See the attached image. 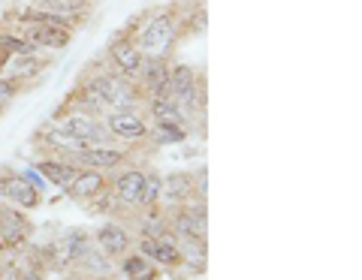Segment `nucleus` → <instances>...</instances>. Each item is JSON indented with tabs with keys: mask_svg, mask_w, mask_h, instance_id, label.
<instances>
[{
	"mask_svg": "<svg viewBox=\"0 0 362 280\" xmlns=\"http://www.w3.org/2000/svg\"><path fill=\"white\" fill-rule=\"evenodd\" d=\"M139 253L148 256L154 265H178L181 260H185V253H181V248L175 244V238L169 232L160 235V238H142Z\"/></svg>",
	"mask_w": 362,
	"mask_h": 280,
	"instance_id": "9",
	"label": "nucleus"
},
{
	"mask_svg": "<svg viewBox=\"0 0 362 280\" xmlns=\"http://www.w3.org/2000/svg\"><path fill=\"white\" fill-rule=\"evenodd\" d=\"M0 51L4 54H40V49L21 33H0Z\"/></svg>",
	"mask_w": 362,
	"mask_h": 280,
	"instance_id": "21",
	"label": "nucleus"
},
{
	"mask_svg": "<svg viewBox=\"0 0 362 280\" xmlns=\"http://www.w3.org/2000/svg\"><path fill=\"white\" fill-rule=\"evenodd\" d=\"M33 6L45 9V13H54V16H64V18H78L88 13V0H37Z\"/></svg>",
	"mask_w": 362,
	"mask_h": 280,
	"instance_id": "19",
	"label": "nucleus"
},
{
	"mask_svg": "<svg viewBox=\"0 0 362 280\" xmlns=\"http://www.w3.org/2000/svg\"><path fill=\"white\" fill-rule=\"evenodd\" d=\"M66 190H70V196H76V199H97V196H103V190H106V175L97 169L78 172L76 181Z\"/></svg>",
	"mask_w": 362,
	"mask_h": 280,
	"instance_id": "13",
	"label": "nucleus"
},
{
	"mask_svg": "<svg viewBox=\"0 0 362 280\" xmlns=\"http://www.w3.org/2000/svg\"><path fill=\"white\" fill-rule=\"evenodd\" d=\"M121 272H124L127 280H157V265L142 253H133V256L124 253Z\"/></svg>",
	"mask_w": 362,
	"mask_h": 280,
	"instance_id": "17",
	"label": "nucleus"
},
{
	"mask_svg": "<svg viewBox=\"0 0 362 280\" xmlns=\"http://www.w3.org/2000/svg\"><path fill=\"white\" fill-rule=\"evenodd\" d=\"M139 85L151 99H173L169 97V63L163 58H145L139 66Z\"/></svg>",
	"mask_w": 362,
	"mask_h": 280,
	"instance_id": "4",
	"label": "nucleus"
},
{
	"mask_svg": "<svg viewBox=\"0 0 362 280\" xmlns=\"http://www.w3.org/2000/svg\"><path fill=\"white\" fill-rule=\"evenodd\" d=\"M58 127L64 133H70L73 139H78L85 148H97V145L109 142L106 124L103 121H97L94 115H85V111H73V115H66L64 121H58Z\"/></svg>",
	"mask_w": 362,
	"mask_h": 280,
	"instance_id": "3",
	"label": "nucleus"
},
{
	"mask_svg": "<svg viewBox=\"0 0 362 280\" xmlns=\"http://www.w3.org/2000/svg\"><path fill=\"white\" fill-rule=\"evenodd\" d=\"M169 229H166V223L160 220V217H145L142 220V235H145V238H160V235H166Z\"/></svg>",
	"mask_w": 362,
	"mask_h": 280,
	"instance_id": "24",
	"label": "nucleus"
},
{
	"mask_svg": "<svg viewBox=\"0 0 362 280\" xmlns=\"http://www.w3.org/2000/svg\"><path fill=\"white\" fill-rule=\"evenodd\" d=\"M103 280H106V277H103Z\"/></svg>",
	"mask_w": 362,
	"mask_h": 280,
	"instance_id": "30",
	"label": "nucleus"
},
{
	"mask_svg": "<svg viewBox=\"0 0 362 280\" xmlns=\"http://www.w3.org/2000/svg\"><path fill=\"white\" fill-rule=\"evenodd\" d=\"M37 169H40V175H42L49 184H54V187H64V190L76 181V175H78V172H82V169H78V166H73V163H64V160H42V163L37 166Z\"/></svg>",
	"mask_w": 362,
	"mask_h": 280,
	"instance_id": "15",
	"label": "nucleus"
},
{
	"mask_svg": "<svg viewBox=\"0 0 362 280\" xmlns=\"http://www.w3.org/2000/svg\"><path fill=\"white\" fill-rule=\"evenodd\" d=\"M178 33H181V18L173 13V9H160L157 16L148 18V25L142 28L136 46L145 58H169L178 42Z\"/></svg>",
	"mask_w": 362,
	"mask_h": 280,
	"instance_id": "2",
	"label": "nucleus"
},
{
	"mask_svg": "<svg viewBox=\"0 0 362 280\" xmlns=\"http://www.w3.org/2000/svg\"><path fill=\"white\" fill-rule=\"evenodd\" d=\"M82 91L94 99L103 111L136 109V99H139V87H136L130 78H124L121 73H97V75H90Z\"/></svg>",
	"mask_w": 362,
	"mask_h": 280,
	"instance_id": "1",
	"label": "nucleus"
},
{
	"mask_svg": "<svg viewBox=\"0 0 362 280\" xmlns=\"http://www.w3.org/2000/svg\"><path fill=\"white\" fill-rule=\"evenodd\" d=\"M21 37L30 39L40 51H54V49H66L73 39L70 30H58L49 25H33V21H21Z\"/></svg>",
	"mask_w": 362,
	"mask_h": 280,
	"instance_id": "7",
	"label": "nucleus"
},
{
	"mask_svg": "<svg viewBox=\"0 0 362 280\" xmlns=\"http://www.w3.org/2000/svg\"><path fill=\"white\" fill-rule=\"evenodd\" d=\"M16 91H18L16 82H9V78H0V99H4V103H6L9 97H16Z\"/></svg>",
	"mask_w": 362,
	"mask_h": 280,
	"instance_id": "26",
	"label": "nucleus"
},
{
	"mask_svg": "<svg viewBox=\"0 0 362 280\" xmlns=\"http://www.w3.org/2000/svg\"><path fill=\"white\" fill-rule=\"evenodd\" d=\"M0 196L4 199H9L13 205H18V208H37L40 202H42V196H40V190L33 187V184H28L21 175H13V178H4L0 181Z\"/></svg>",
	"mask_w": 362,
	"mask_h": 280,
	"instance_id": "10",
	"label": "nucleus"
},
{
	"mask_svg": "<svg viewBox=\"0 0 362 280\" xmlns=\"http://www.w3.org/2000/svg\"><path fill=\"white\" fill-rule=\"evenodd\" d=\"M106 130L118 139H145L148 136V121L139 115L136 109H124V111H106Z\"/></svg>",
	"mask_w": 362,
	"mask_h": 280,
	"instance_id": "6",
	"label": "nucleus"
},
{
	"mask_svg": "<svg viewBox=\"0 0 362 280\" xmlns=\"http://www.w3.org/2000/svg\"><path fill=\"white\" fill-rule=\"evenodd\" d=\"M151 121H154V127H185L187 124V118L181 115L175 99H151Z\"/></svg>",
	"mask_w": 362,
	"mask_h": 280,
	"instance_id": "16",
	"label": "nucleus"
},
{
	"mask_svg": "<svg viewBox=\"0 0 362 280\" xmlns=\"http://www.w3.org/2000/svg\"><path fill=\"white\" fill-rule=\"evenodd\" d=\"M21 178H25V181H28V184H33V187H37V190H42L45 184H49V181H45V178L40 175V169H37V166H33V169H28V172H21Z\"/></svg>",
	"mask_w": 362,
	"mask_h": 280,
	"instance_id": "25",
	"label": "nucleus"
},
{
	"mask_svg": "<svg viewBox=\"0 0 362 280\" xmlns=\"http://www.w3.org/2000/svg\"><path fill=\"white\" fill-rule=\"evenodd\" d=\"M142 187H145V172L139 169H127L124 175H118L115 181V196L124 205H139L142 202Z\"/></svg>",
	"mask_w": 362,
	"mask_h": 280,
	"instance_id": "14",
	"label": "nucleus"
},
{
	"mask_svg": "<svg viewBox=\"0 0 362 280\" xmlns=\"http://www.w3.org/2000/svg\"><path fill=\"white\" fill-rule=\"evenodd\" d=\"M49 61L40 58V54H6V61L0 63V78H9V82H21V78H33L40 75Z\"/></svg>",
	"mask_w": 362,
	"mask_h": 280,
	"instance_id": "8",
	"label": "nucleus"
},
{
	"mask_svg": "<svg viewBox=\"0 0 362 280\" xmlns=\"http://www.w3.org/2000/svg\"><path fill=\"white\" fill-rule=\"evenodd\" d=\"M160 196H163V178H160V175H145L142 202H139V205H154Z\"/></svg>",
	"mask_w": 362,
	"mask_h": 280,
	"instance_id": "22",
	"label": "nucleus"
},
{
	"mask_svg": "<svg viewBox=\"0 0 362 280\" xmlns=\"http://www.w3.org/2000/svg\"><path fill=\"white\" fill-rule=\"evenodd\" d=\"M190 193H197V187H194V175H181V172H175V175H169V178H163V196H169L173 202H181V199H187Z\"/></svg>",
	"mask_w": 362,
	"mask_h": 280,
	"instance_id": "20",
	"label": "nucleus"
},
{
	"mask_svg": "<svg viewBox=\"0 0 362 280\" xmlns=\"http://www.w3.org/2000/svg\"><path fill=\"white\" fill-rule=\"evenodd\" d=\"M97 250L109 256V260H115V256H124L130 248V235L127 229H121L118 223H103V226L97 229Z\"/></svg>",
	"mask_w": 362,
	"mask_h": 280,
	"instance_id": "11",
	"label": "nucleus"
},
{
	"mask_svg": "<svg viewBox=\"0 0 362 280\" xmlns=\"http://www.w3.org/2000/svg\"><path fill=\"white\" fill-rule=\"evenodd\" d=\"M4 280H25V274H18V272H6Z\"/></svg>",
	"mask_w": 362,
	"mask_h": 280,
	"instance_id": "27",
	"label": "nucleus"
},
{
	"mask_svg": "<svg viewBox=\"0 0 362 280\" xmlns=\"http://www.w3.org/2000/svg\"><path fill=\"white\" fill-rule=\"evenodd\" d=\"M18 21H33V25H49V28H58V30H70L73 33V18H64V16H54V13H45L40 6H30V9H21Z\"/></svg>",
	"mask_w": 362,
	"mask_h": 280,
	"instance_id": "18",
	"label": "nucleus"
},
{
	"mask_svg": "<svg viewBox=\"0 0 362 280\" xmlns=\"http://www.w3.org/2000/svg\"><path fill=\"white\" fill-rule=\"evenodd\" d=\"M25 280H40V277L37 274H25Z\"/></svg>",
	"mask_w": 362,
	"mask_h": 280,
	"instance_id": "28",
	"label": "nucleus"
},
{
	"mask_svg": "<svg viewBox=\"0 0 362 280\" xmlns=\"http://www.w3.org/2000/svg\"><path fill=\"white\" fill-rule=\"evenodd\" d=\"M4 109H6V103H4V99H0V115H4Z\"/></svg>",
	"mask_w": 362,
	"mask_h": 280,
	"instance_id": "29",
	"label": "nucleus"
},
{
	"mask_svg": "<svg viewBox=\"0 0 362 280\" xmlns=\"http://www.w3.org/2000/svg\"><path fill=\"white\" fill-rule=\"evenodd\" d=\"M109 58H112V63H115V70L124 75V78H133L139 75V66H142V61H145V54L139 51V46H136V39H130V37H115L109 42Z\"/></svg>",
	"mask_w": 362,
	"mask_h": 280,
	"instance_id": "5",
	"label": "nucleus"
},
{
	"mask_svg": "<svg viewBox=\"0 0 362 280\" xmlns=\"http://www.w3.org/2000/svg\"><path fill=\"white\" fill-rule=\"evenodd\" d=\"M76 160L88 166V169L103 172V169H115V166L124 163V151L112 148V145H97V148H82L76 154Z\"/></svg>",
	"mask_w": 362,
	"mask_h": 280,
	"instance_id": "12",
	"label": "nucleus"
},
{
	"mask_svg": "<svg viewBox=\"0 0 362 280\" xmlns=\"http://www.w3.org/2000/svg\"><path fill=\"white\" fill-rule=\"evenodd\" d=\"M187 136V130L185 127H154V139L160 142V145H175Z\"/></svg>",
	"mask_w": 362,
	"mask_h": 280,
	"instance_id": "23",
	"label": "nucleus"
}]
</instances>
